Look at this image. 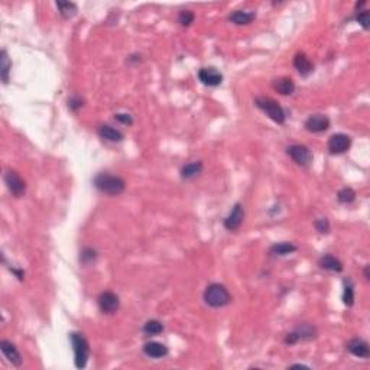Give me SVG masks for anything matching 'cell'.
I'll use <instances>...</instances> for the list:
<instances>
[{"mask_svg": "<svg viewBox=\"0 0 370 370\" xmlns=\"http://www.w3.org/2000/svg\"><path fill=\"white\" fill-rule=\"evenodd\" d=\"M0 350L3 352L5 357L8 359L9 363H12V366L15 367H20L22 363H24V359H22V354L19 353L17 347L9 341V340H2L0 341Z\"/></svg>", "mask_w": 370, "mask_h": 370, "instance_id": "7c38bea8", "label": "cell"}, {"mask_svg": "<svg viewBox=\"0 0 370 370\" xmlns=\"http://www.w3.org/2000/svg\"><path fill=\"white\" fill-rule=\"evenodd\" d=\"M194 20H195V15L191 10H181L178 15V22L182 26H190L191 24H194Z\"/></svg>", "mask_w": 370, "mask_h": 370, "instance_id": "f1b7e54d", "label": "cell"}, {"mask_svg": "<svg viewBox=\"0 0 370 370\" xmlns=\"http://www.w3.org/2000/svg\"><path fill=\"white\" fill-rule=\"evenodd\" d=\"M256 15L253 12H246V10H234L233 13L229 16V20L232 24L241 26V25H249L255 20Z\"/></svg>", "mask_w": 370, "mask_h": 370, "instance_id": "ffe728a7", "label": "cell"}, {"mask_svg": "<svg viewBox=\"0 0 370 370\" xmlns=\"http://www.w3.org/2000/svg\"><path fill=\"white\" fill-rule=\"evenodd\" d=\"M114 119L117 121H120L121 125H126V126L133 125V117L130 114H128V113H117V114H114Z\"/></svg>", "mask_w": 370, "mask_h": 370, "instance_id": "d6a6232c", "label": "cell"}, {"mask_svg": "<svg viewBox=\"0 0 370 370\" xmlns=\"http://www.w3.org/2000/svg\"><path fill=\"white\" fill-rule=\"evenodd\" d=\"M202 168H204V165H202L201 161L190 162L181 168V178L182 179H193V178L201 174Z\"/></svg>", "mask_w": 370, "mask_h": 370, "instance_id": "44dd1931", "label": "cell"}, {"mask_svg": "<svg viewBox=\"0 0 370 370\" xmlns=\"http://www.w3.org/2000/svg\"><path fill=\"white\" fill-rule=\"evenodd\" d=\"M163 330H165L163 324H162L161 321H158V320H149V321H146L143 328H142V331L145 333L146 336H158V334L163 333Z\"/></svg>", "mask_w": 370, "mask_h": 370, "instance_id": "484cf974", "label": "cell"}, {"mask_svg": "<svg viewBox=\"0 0 370 370\" xmlns=\"http://www.w3.org/2000/svg\"><path fill=\"white\" fill-rule=\"evenodd\" d=\"M291 367H308V366H305V364H292Z\"/></svg>", "mask_w": 370, "mask_h": 370, "instance_id": "e575fe53", "label": "cell"}, {"mask_svg": "<svg viewBox=\"0 0 370 370\" xmlns=\"http://www.w3.org/2000/svg\"><path fill=\"white\" fill-rule=\"evenodd\" d=\"M56 8L59 9V15L64 19H71L77 15V5L73 2H56Z\"/></svg>", "mask_w": 370, "mask_h": 370, "instance_id": "cb8c5ba5", "label": "cell"}, {"mask_svg": "<svg viewBox=\"0 0 370 370\" xmlns=\"http://www.w3.org/2000/svg\"><path fill=\"white\" fill-rule=\"evenodd\" d=\"M346 348L359 359H369L370 357L369 343L364 341L363 338H352L346 344Z\"/></svg>", "mask_w": 370, "mask_h": 370, "instance_id": "4fadbf2b", "label": "cell"}, {"mask_svg": "<svg viewBox=\"0 0 370 370\" xmlns=\"http://www.w3.org/2000/svg\"><path fill=\"white\" fill-rule=\"evenodd\" d=\"M304 126L310 133H322V132H327L330 129V119L325 114L315 113L306 119Z\"/></svg>", "mask_w": 370, "mask_h": 370, "instance_id": "9c48e42d", "label": "cell"}, {"mask_svg": "<svg viewBox=\"0 0 370 370\" xmlns=\"http://www.w3.org/2000/svg\"><path fill=\"white\" fill-rule=\"evenodd\" d=\"M286 153L292 161L302 168H308L313 163V152L305 145H291L286 148Z\"/></svg>", "mask_w": 370, "mask_h": 370, "instance_id": "5b68a950", "label": "cell"}, {"mask_svg": "<svg viewBox=\"0 0 370 370\" xmlns=\"http://www.w3.org/2000/svg\"><path fill=\"white\" fill-rule=\"evenodd\" d=\"M98 136L109 142H121L125 139V135L119 129H114L109 125H101L98 128Z\"/></svg>", "mask_w": 370, "mask_h": 370, "instance_id": "ac0fdd59", "label": "cell"}, {"mask_svg": "<svg viewBox=\"0 0 370 370\" xmlns=\"http://www.w3.org/2000/svg\"><path fill=\"white\" fill-rule=\"evenodd\" d=\"M93 184L100 193L107 195H120L126 190L125 179L119 175H112L109 172H98L93 179Z\"/></svg>", "mask_w": 370, "mask_h": 370, "instance_id": "6da1fadb", "label": "cell"}, {"mask_svg": "<svg viewBox=\"0 0 370 370\" xmlns=\"http://www.w3.org/2000/svg\"><path fill=\"white\" fill-rule=\"evenodd\" d=\"M143 353L151 359H163L169 354V348L159 341H148L143 346Z\"/></svg>", "mask_w": 370, "mask_h": 370, "instance_id": "5bb4252c", "label": "cell"}, {"mask_svg": "<svg viewBox=\"0 0 370 370\" xmlns=\"http://www.w3.org/2000/svg\"><path fill=\"white\" fill-rule=\"evenodd\" d=\"M364 278H366V279H367V281H369V279H370V275H369V266H366V268H364Z\"/></svg>", "mask_w": 370, "mask_h": 370, "instance_id": "836d02e7", "label": "cell"}, {"mask_svg": "<svg viewBox=\"0 0 370 370\" xmlns=\"http://www.w3.org/2000/svg\"><path fill=\"white\" fill-rule=\"evenodd\" d=\"M255 105H256L258 109H260L262 112L265 113L271 120H274L275 123L283 125L285 120H286L285 110L282 109V106L279 105L276 100H274V98L265 96L256 97V98H255Z\"/></svg>", "mask_w": 370, "mask_h": 370, "instance_id": "277c9868", "label": "cell"}, {"mask_svg": "<svg viewBox=\"0 0 370 370\" xmlns=\"http://www.w3.org/2000/svg\"><path fill=\"white\" fill-rule=\"evenodd\" d=\"M337 200L340 204H352L356 201V191L350 187L341 188L337 193Z\"/></svg>", "mask_w": 370, "mask_h": 370, "instance_id": "4316f807", "label": "cell"}, {"mask_svg": "<svg viewBox=\"0 0 370 370\" xmlns=\"http://www.w3.org/2000/svg\"><path fill=\"white\" fill-rule=\"evenodd\" d=\"M97 304L103 314H114L120 308V298L112 291H105L97 298Z\"/></svg>", "mask_w": 370, "mask_h": 370, "instance_id": "8992f818", "label": "cell"}, {"mask_svg": "<svg viewBox=\"0 0 370 370\" xmlns=\"http://www.w3.org/2000/svg\"><path fill=\"white\" fill-rule=\"evenodd\" d=\"M70 340H71L74 350V364L77 369H84L87 366L90 357L89 341L81 333H77V331H73L70 334Z\"/></svg>", "mask_w": 370, "mask_h": 370, "instance_id": "3957f363", "label": "cell"}, {"mask_svg": "<svg viewBox=\"0 0 370 370\" xmlns=\"http://www.w3.org/2000/svg\"><path fill=\"white\" fill-rule=\"evenodd\" d=\"M5 184L8 187L10 194H12L13 197H16V198L22 197L25 191H26V182H25V179L17 174L16 171H13V169L6 171V174H5Z\"/></svg>", "mask_w": 370, "mask_h": 370, "instance_id": "52a82bcc", "label": "cell"}, {"mask_svg": "<svg viewBox=\"0 0 370 370\" xmlns=\"http://www.w3.org/2000/svg\"><path fill=\"white\" fill-rule=\"evenodd\" d=\"M97 259V252L94 249H91V248H84V249L81 250L80 253V262L83 265H91V263H94Z\"/></svg>", "mask_w": 370, "mask_h": 370, "instance_id": "83f0119b", "label": "cell"}, {"mask_svg": "<svg viewBox=\"0 0 370 370\" xmlns=\"http://www.w3.org/2000/svg\"><path fill=\"white\" fill-rule=\"evenodd\" d=\"M12 70V61L8 55V51L6 49H2L0 52V77L3 84H8L9 83V74Z\"/></svg>", "mask_w": 370, "mask_h": 370, "instance_id": "7402d4cb", "label": "cell"}, {"mask_svg": "<svg viewBox=\"0 0 370 370\" xmlns=\"http://www.w3.org/2000/svg\"><path fill=\"white\" fill-rule=\"evenodd\" d=\"M274 89L282 96H291L295 91V83L290 77H281L274 81Z\"/></svg>", "mask_w": 370, "mask_h": 370, "instance_id": "e0dca14e", "label": "cell"}, {"mask_svg": "<svg viewBox=\"0 0 370 370\" xmlns=\"http://www.w3.org/2000/svg\"><path fill=\"white\" fill-rule=\"evenodd\" d=\"M318 265H320L321 269L330 271V272H336V274L343 272V269H344V266L341 263V260L336 258V256L330 255V253L322 255L321 258H320V260H318Z\"/></svg>", "mask_w": 370, "mask_h": 370, "instance_id": "2e32d148", "label": "cell"}, {"mask_svg": "<svg viewBox=\"0 0 370 370\" xmlns=\"http://www.w3.org/2000/svg\"><path fill=\"white\" fill-rule=\"evenodd\" d=\"M314 227L317 229V232L321 234H327L330 232L331 225H330V221H328V218H317L314 223Z\"/></svg>", "mask_w": 370, "mask_h": 370, "instance_id": "4dcf8cb0", "label": "cell"}, {"mask_svg": "<svg viewBox=\"0 0 370 370\" xmlns=\"http://www.w3.org/2000/svg\"><path fill=\"white\" fill-rule=\"evenodd\" d=\"M298 248L294 244V243H290V241H281V243H275L271 246L269 249V253L272 256H288L291 253L297 252Z\"/></svg>", "mask_w": 370, "mask_h": 370, "instance_id": "d6986e66", "label": "cell"}, {"mask_svg": "<svg viewBox=\"0 0 370 370\" xmlns=\"http://www.w3.org/2000/svg\"><path fill=\"white\" fill-rule=\"evenodd\" d=\"M343 302L346 306L354 305V283L350 278L344 279V291H343Z\"/></svg>", "mask_w": 370, "mask_h": 370, "instance_id": "d4e9b609", "label": "cell"}, {"mask_svg": "<svg viewBox=\"0 0 370 370\" xmlns=\"http://www.w3.org/2000/svg\"><path fill=\"white\" fill-rule=\"evenodd\" d=\"M359 24L362 25L363 29H369L370 24V13L369 10H357L356 12V17H354Z\"/></svg>", "mask_w": 370, "mask_h": 370, "instance_id": "f546056e", "label": "cell"}, {"mask_svg": "<svg viewBox=\"0 0 370 370\" xmlns=\"http://www.w3.org/2000/svg\"><path fill=\"white\" fill-rule=\"evenodd\" d=\"M295 333L299 340H313L317 336V330H315L314 325L308 324V322H302L299 324L297 328H295Z\"/></svg>", "mask_w": 370, "mask_h": 370, "instance_id": "603a6c76", "label": "cell"}, {"mask_svg": "<svg viewBox=\"0 0 370 370\" xmlns=\"http://www.w3.org/2000/svg\"><path fill=\"white\" fill-rule=\"evenodd\" d=\"M243 220H244V209H243V205H241L240 202H236L232 211L229 213V216L224 218L223 224H224L225 230L236 232L243 224Z\"/></svg>", "mask_w": 370, "mask_h": 370, "instance_id": "ba28073f", "label": "cell"}, {"mask_svg": "<svg viewBox=\"0 0 370 370\" xmlns=\"http://www.w3.org/2000/svg\"><path fill=\"white\" fill-rule=\"evenodd\" d=\"M294 67H295V70H297L298 73L301 74V75H304V77L310 75L314 71V64L311 63V59L304 52L295 54V56H294Z\"/></svg>", "mask_w": 370, "mask_h": 370, "instance_id": "9a60e30c", "label": "cell"}, {"mask_svg": "<svg viewBox=\"0 0 370 370\" xmlns=\"http://www.w3.org/2000/svg\"><path fill=\"white\" fill-rule=\"evenodd\" d=\"M352 146V137L346 133H334L328 139V151L333 155H341L347 152Z\"/></svg>", "mask_w": 370, "mask_h": 370, "instance_id": "30bf717a", "label": "cell"}, {"mask_svg": "<svg viewBox=\"0 0 370 370\" xmlns=\"http://www.w3.org/2000/svg\"><path fill=\"white\" fill-rule=\"evenodd\" d=\"M83 106H84V100L80 96H73L68 98V109L71 112H78Z\"/></svg>", "mask_w": 370, "mask_h": 370, "instance_id": "1f68e13d", "label": "cell"}, {"mask_svg": "<svg viewBox=\"0 0 370 370\" xmlns=\"http://www.w3.org/2000/svg\"><path fill=\"white\" fill-rule=\"evenodd\" d=\"M198 80L201 81L204 86L217 87L223 83V74L214 67H204L198 71Z\"/></svg>", "mask_w": 370, "mask_h": 370, "instance_id": "8fae6325", "label": "cell"}, {"mask_svg": "<svg viewBox=\"0 0 370 370\" xmlns=\"http://www.w3.org/2000/svg\"><path fill=\"white\" fill-rule=\"evenodd\" d=\"M204 302L211 308H223L232 302V295L223 283H210L204 291Z\"/></svg>", "mask_w": 370, "mask_h": 370, "instance_id": "7a4b0ae2", "label": "cell"}]
</instances>
